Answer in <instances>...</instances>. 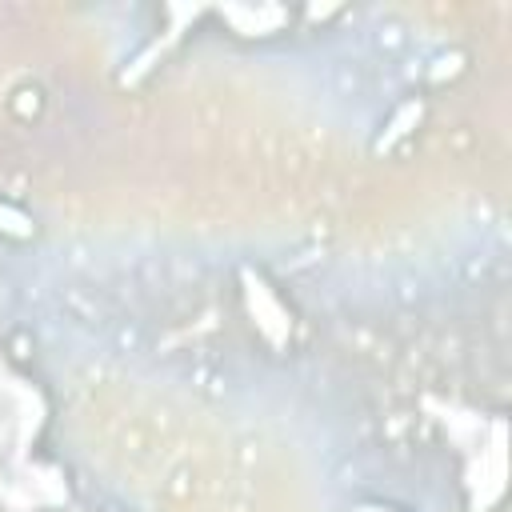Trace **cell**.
Instances as JSON below:
<instances>
[{"instance_id":"2","label":"cell","mask_w":512,"mask_h":512,"mask_svg":"<svg viewBox=\"0 0 512 512\" xmlns=\"http://www.w3.org/2000/svg\"><path fill=\"white\" fill-rule=\"evenodd\" d=\"M424 120V100L420 96H412V100H404L392 116H388V124H384V132L372 140V152H392L404 136H412V128Z\"/></svg>"},{"instance_id":"1","label":"cell","mask_w":512,"mask_h":512,"mask_svg":"<svg viewBox=\"0 0 512 512\" xmlns=\"http://www.w3.org/2000/svg\"><path fill=\"white\" fill-rule=\"evenodd\" d=\"M240 296H244V312L252 320V328L268 340V348H288L292 340V308L276 296V288L256 272V268H240Z\"/></svg>"},{"instance_id":"4","label":"cell","mask_w":512,"mask_h":512,"mask_svg":"<svg viewBox=\"0 0 512 512\" xmlns=\"http://www.w3.org/2000/svg\"><path fill=\"white\" fill-rule=\"evenodd\" d=\"M0 236H8V240H32L36 236V220L24 208L0 200Z\"/></svg>"},{"instance_id":"3","label":"cell","mask_w":512,"mask_h":512,"mask_svg":"<svg viewBox=\"0 0 512 512\" xmlns=\"http://www.w3.org/2000/svg\"><path fill=\"white\" fill-rule=\"evenodd\" d=\"M224 20H232L240 36H268L288 20V12L272 8V4H264V8H224Z\"/></svg>"},{"instance_id":"5","label":"cell","mask_w":512,"mask_h":512,"mask_svg":"<svg viewBox=\"0 0 512 512\" xmlns=\"http://www.w3.org/2000/svg\"><path fill=\"white\" fill-rule=\"evenodd\" d=\"M352 512H404V508H392V504H356Z\"/></svg>"}]
</instances>
